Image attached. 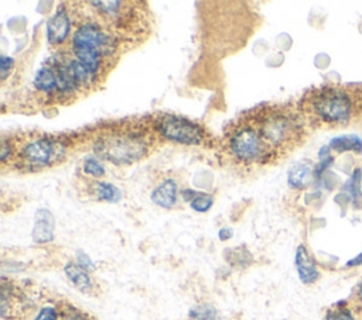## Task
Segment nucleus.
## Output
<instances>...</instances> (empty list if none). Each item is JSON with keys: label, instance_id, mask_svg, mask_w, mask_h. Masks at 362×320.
Segmentation results:
<instances>
[{"label": "nucleus", "instance_id": "obj_18", "mask_svg": "<svg viewBox=\"0 0 362 320\" xmlns=\"http://www.w3.org/2000/svg\"><path fill=\"white\" fill-rule=\"evenodd\" d=\"M82 172L86 176L100 179L105 175V167L97 157H86L82 162Z\"/></svg>", "mask_w": 362, "mask_h": 320}, {"label": "nucleus", "instance_id": "obj_29", "mask_svg": "<svg viewBox=\"0 0 362 320\" xmlns=\"http://www.w3.org/2000/svg\"><path fill=\"white\" fill-rule=\"evenodd\" d=\"M356 298H358V300L362 303V281L359 282V285H358V288H356Z\"/></svg>", "mask_w": 362, "mask_h": 320}, {"label": "nucleus", "instance_id": "obj_24", "mask_svg": "<svg viewBox=\"0 0 362 320\" xmlns=\"http://www.w3.org/2000/svg\"><path fill=\"white\" fill-rule=\"evenodd\" d=\"M76 264H79V265H81L82 268H85L86 271H89V270H95L94 263L90 261V258H89L85 253H82V251L76 253Z\"/></svg>", "mask_w": 362, "mask_h": 320}, {"label": "nucleus", "instance_id": "obj_17", "mask_svg": "<svg viewBox=\"0 0 362 320\" xmlns=\"http://www.w3.org/2000/svg\"><path fill=\"white\" fill-rule=\"evenodd\" d=\"M330 150L342 154V153H355L359 154L362 153V139L358 137L356 134H345V136H338L330 141Z\"/></svg>", "mask_w": 362, "mask_h": 320}, {"label": "nucleus", "instance_id": "obj_12", "mask_svg": "<svg viewBox=\"0 0 362 320\" xmlns=\"http://www.w3.org/2000/svg\"><path fill=\"white\" fill-rule=\"evenodd\" d=\"M64 271H65V275L69 279V282L78 291H81L82 293H88V295L94 293V289H95L94 281H93V278H90L89 272L85 268H82L79 264L68 263L64 267Z\"/></svg>", "mask_w": 362, "mask_h": 320}, {"label": "nucleus", "instance_id": "obj_27", "mask_svg": "<svg viewBox=\"0 0 362 320\" xmlns=\"http://www.w3.org/2000/svg\"><path fill=\"white\" fill-rule=\"evenodd\" d=\"M232 236H234V232H232V229H229V228H224V229H221L220 233H218V237H220L221 242H227V240L232 239Z\"/></svg>", "mask_w": 362, "mask_h": 320}, {"label": "nucleus", "instance_id": "obj_2", "mask_svg": "<svg viewBox=\"0 0 362 320\" xmlns=\"http://www.w3.org/2000/svg\"><path fill=\"white\" fill-rule=\"evenodd\" d=\"M160 141L152 119L122 120L98 130L93 139V150L97 158L125 167L149 157Z\"/></svg>", "mask_w": 362, "mask_h": 320}, {"label": "nucleus", "instance_id": "obj_25", "mask_svg": "<svg viewBox=\"0 0 362 320\" xmlns=\"http://www.w3.org/2000/svg\"><path fill=\"white\" fill-rule=\"evenodd\" d=\"M13 58L11 57H6V55H2V62H0V68H2V81H5L9 75V72L12 71L13 68Z\"/></svg>", "mask_w": 362, "mask_h": 320}, {"label": "nucleus", "instance_id": "obj_15", "mask_svg": "<svg viewBox=\"0 0 362 320\" xmlns=\"http://www.w3.org/2000/svg\"><path fill=\"white\" fill-rule=\"evenodd\" d=\"M86 192L89 196L95 197L97 200H104V202H118L122 197V192L119 190L118 186L104 182V181H89Z\"/></svg>", "mask_w": 362, "mask_h": 320}, {"label": "nucleus", "instance_id": "obj_9", "mask_svg": "<svg viewBox=\"0 0 362 320\" xmlns=\"http://www.w3.org/2000/svg\"><path fill=\"white\" fill-rule=\"evenodd\" d=\"M74 27V18L71 8H64L61 5L54 15L48 19L47 26H46V36L50 47L57 48V51H61L65 48L72 37L71 33ZM55 51V53H57Z\"/></svg>", "mask_w": 362, "mask_h": 320}, {"label": "nucleus", "instance_id": "obj_4", "mask_svg": "<svg viewBox=\"0 0 362 320\" xmlns=\"http://www.w3.org/2000/svg\"><path fill=\"white\" fill-rule=\"evenodd\" d=\"M74 141L64 136L43 133L15 134L2 143V164L20 172H40L62 164Z\"/></svg>", "mask_w": 362, "mask_h": 320}, {"label": "nucleus", "instance_id": "obj_14", "mask_svg": "<svg viewBox=\"0 0 362 320\" xmlns=\"http://www.w3.org/2000/svg\"><path fill=\"white\" fill-rule=\"evenodd\" d=\"M54 239V219L47 210H39L33 229V240L39 244L48 243Z\"/></svg>", "mask_w": 362, "mask_h": 320}, {"label": "nucleus", "instance_id": "obj_20", "mask_svg": "<svg viewBox=\"0 0 362 320\" xmlns=\"http://www.w3.org/2000/svg\"><path fill=\"white\" fill-rule=\"evenodd\" d=\"M213 204H214V197L211 195H204V193H197L190 202L192 209L199 213L208 211L213 207Z\"/></svg>", "mask_w": 362, "mask_h": 320}, {"label": "nucleus", "instance_id": "obj_22", "mask_svg": "<svg viewBox=\"0 0 362 320\" xmlns=\"http://www.w3.org/2000/svg\"><path fill=\"white\" fill-rule=\"evenodd\" d=\"M33 320H60L58 309L53 305L41 306L37 312V314L33 317Z\"/></svg>", "mask_w": 362, "mask_h": 320}, {"label": "nucleus", "instance_id": "obj_5", "mask_svg": "<svg viewBox=\"0 0 362 320\" xmlns=\"http://www.w3.org/2000/svg\"><path fill=\"white\" fill-rule=\"evenodd\" d=\"M267 148L282 160L306 140V122L297 109L288 106H263L248 112Z\"/></svg>", "mask_w": 362, "mask_h": 320}, {"label": "nucleus", "instance_id": "obj_16", "mask_svg": "<svg viewBox=\"0 0 362 320\" xmlns=\"http://www.w3.org/2000/svg\"><path fill=\"white\" fill-rule=\"evenodd\" d=\"M313 181V168L307 162L296 164L288 174V183L292 189H306Z\"/></svg>", "mask_w": 362, "mask_h": 320}, {"label": "nucleus", "instance_id": "obj_8", "mask_svg": "<svg viewBox=\"0 0 362 320\" xmlns=\"http://www.w3.org/2000/svg\"><path fill=\"white\" fill-rule=\"evenodd\" d=\"M152 120L161 140L185 146H214L211 134L204 127L189 119L168 113H159L153 116Z\"/></svg>", "mask_w": 362, "mask_h": 320}, {"label": "nucleus", "instance_id": "obj_1", "mask_svg": "<svg viewBox=\"0 0 362 320\" xmlns=\"http://www.w3.org/2000/svg\"><path fill=\"white\" fill-rule=\"evenodd\" d=\"M71 12L75 29L68 46L61 51L76 61L100 86L118 62L122 43L79 8H71Z\"/></svg>", "mask_w": 362, "mask_h": 320}, {"label": "nucleus", "instance_id": "obj_11", "mask_svg": "<svg viewBox=\"0 0 362 320\" xmlns=\"http://www.w3.org/2000/svg\"><path fill=\"white\" fill-rule=\"evenodd\" d=\"M295 265L297 270V275L304 285H311L319 281L320 278L319 268L304 246L297 247L296 256H295Z\"/></svg>", "mask_w": 362, "mask_h": 320}, {"label": "nucleus", "instance_id": "obj_3", "mask_svg": "<svg viewBox=\"0 0 362 320\" xmlns=\"http://www.w3.org/2000/svg\"><path fill=\"white\" fill-rule=\"evenodd\" d=\"M297 111L311 129H340L362 119V90L345 85L313 88L300 99Z\"/></svg>", "mask_w": 362, "mask_h": 320}, {"label": "nucleus", "instance_id": "obj_6", "mask_svg": "<svg viewBox=\"0 0 362 320\" xmlns=\"http://www.w3.org/2000/svg\"><path fill=\"white\" fill-rule=\"evenodd\" d=\"M221 148L227 160L242 169L250 171L278 162L248 113L234 120L225 129Z\"/></svg>", "mask_w": 362, "mask_h": 320}, {"label": "nucleus", "instance_id": "obj_13", "mask_svg": "<svg viewBox=\"0 0 362 320\" xmlns=\"http://www.w3.org/2000/svg\"><path fill=\"white\" fill-rule=\"evenodd\" d=\"M178 185L174 179H166L152 192V202L163 209H173L177 204Z\"/></svg>", "mask_w": 362, "mask_h": 320}, {"label": "nucleus", "instance_id": "obj_23", "mask_svg": "<svg viewBox=\"0 0 362 320\" xmlns=\"http://www.w3.org/2000/svg\"><path fill=\"white\" fill-rule=\"evenodd\" d=\"M327 320H355V317L349 309L338 307L327 313Z\"/></svg>", "mask_w": 362, "mask_h": 320}, {"label": "nucleus", "instance_id": "obj_10", "mask_svg": "<svg viewBox=\"0 0 362 320\" xmlns=\"http://www.w3.org/2000/svg\"><path fill=\"white\" fill-rule=\"evenodd\" d=\"M34 90L47 102L60 103V79L55 64L50 58L34 75Z\"/></svg>", "mask_w": 362, "mask_h": 320}, {"label": "nucleus", "instance_id": "obj_26", "mask_svg": "<svg viewBox=\"0 0 362 320\" xmlns=\"http://www.w3.org/2000/svg\"><path fill=\"white\" fill-rule=\"evenodd\" d=\"M62 317H64V320H89L81 312H78L75 309H71V307L68 310L62 312Z\"/></svg>", "mask_w": 362, "mask_h": 320}, {"label": "nucleus", "instance_id": "obj_7", "mask_svg": "<svg viewBox=\"0 0 362 320\" xmlns=\"http://www.w3.org/2000/svg\"><path fill=\"white\" fill-rule=\"evenodd\" d=\"M90 19L111 32L122 44L135 43L149 32L147 8L142 2H88Z\"/></svg>", "mask_w": 362, "mask_h": 320}, {"label": "nucleus", "instance_id": "obj_28", "mask_svg": "<svg viewBox=\"0 0 362 320\" xmlns=\"http://www.w3.org/2000/svg\"><path fill=\"white\" fill-rule=\"evenodd\" d=\"M361 264H362V253L358 254L356 257H354L352 260H349V261L347 263V267H348V268H352V267H356V265H361Z\"/></svg>", "mask_w": 362, "mask_h": 320}, {"label": "nucleus", "instance_id": "obj_21", "mask_svg": "<svg viewBox=\"0 0 362 320\" xmlns=\"http://www.w3.org/2000/svg\"><path fill=\"white\" fill-rule=\"evenodd\" d=\"M361 169H355L351 178L344 183V189L351 193L354 200H358L361 196Z\"/></svg>", "mask_w": 362, "mask_h": 320}, {"label": "nucleus", "instance_id": "obj_19", "mask_svg": "<svg viewBox=\"0 0 362 320\" xmlns=\"http://www.w3.org/2000/svg\"><path fill=\"white\" fill-rule=\"evenodd\" d=\"M190 319L193 320H215L217 319V310L211 305H200L189 312Z\"/></svg>", "mask_w": 362, "mask_h": 320}]
</instances>
